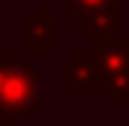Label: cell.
Masks as SVG:
<instances>
[{"instance_id":"cell-2","label":"cell","mask_w":129,"mask_h":126,"mask_svg":"<svg viewBox=\"0 0 129 126\" xmlns=\"http://www.w3.org/2000/svg\"><path fill=\"white\" fill-rule=\"evenodd\" d=\"M102 63V93L111 105H129V33L93 39Z\"/></svg>"},{"instance_id":"cell-4","label":"cell","mask_w":129,"mask_h":126,"mask_svg":"<svg viewBox=\"0 0 129 126\" xmlns=\"http://www.w3.org/2000/svg\"><path fill=\"white\" fill-rule=\"evenodd\" d=\"M24 45L30 51H48L54 45V12H51V6H39L30 21H24Z\"/></svg>"},{"instance_id":"cell-3","label":"cell","mask_w":129,"mask_h":126,"mask_svg":"<svg viewBox=\"0 0 129 126\" xmlns=\"http://www.w3.org/2000/svg\"><path fill=\"white\" fill-rule=\"evenodd\" d=\"M63 87L66 90H102V63H99V51L93 45L81 48L78 57L66 66Z\"/></svg>"},{"instance_id":"cell-6","label":"cell","mask_w":129,"mask_h":126,"mask_svg":"<svg viewBox=\"0 0 129 126\" xmlns=\"http://www.w3.org/2000/svg\"><path fill=\"white\" fill-rule=\"evenodd\" d=\"M0 126H12V120H3V117H0Z\"/></svg>"},{"instance_id":"cell-5","label":"cell","mask_w":129,"mask_h":126,"mask_svg":"<svg viewBox=\"0 0 129 126\" xmlns=\"http://www.w3.org/2000/svg\"><path fill=\"white\" fill-rule=\"evenodd\" d=\"M108 12H117V0H66L63 3V18L72 21L75 27H78L84 18L108 15Z\"/></svg>"},{"instance_id":"cell-1","label":"cell","mask_w":129,"mask_h":126,"mask_svg":"<svg viewBox=\"0 0 129 126\" xmlns=\"http://www.w3.org/2000/svg\"><path fill=\"white\" fill-rule=\"evenodd\" d=\"M39 108V69L15 63L9 48H0V117H30Z\"/></svg>"}]
</instances>
